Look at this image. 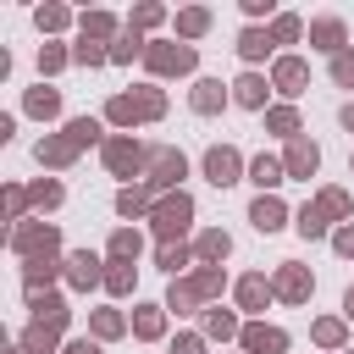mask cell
<instances>
[{"mask_svg":"<svg viewBox=\"0 0 354 354\" xmlns=\"http://www.w3.org/2000/svg\"><path fill=\"white\" fill-rule=\"evenodd\" d=\"M111 116H116V122H138V116H160V94H122V100H111Z\"/></svg>","mask_w":354,"mask_h":354,"instance_id":"1","label":"cell"},{"mask_svg":"<svg viewBox=\"0 0 354 354\" xmlns=\"http://www.w3.org/2000/svg\"><path fill=\"white\" fill-rule=\"evenodd\" d=\"M205 171H210L216 188H227V183H238V155H232V149H210V155H205Z\"/></svg>","mask_w":354,"mask_h":354,"instance_id":"2","label":"cell"},{"mask_svg":"<svg viewBox=\"0 0 354 354\" xmlns=\"http://www.w3.org/2000/svg\"><path fill=\"white\" fill-rule=\"evenodd\" d=\"M149 61H155V72H188L194 66V50L188 44H177V50L166 44V50H149Z\"/></svg>","mask_w":354,"mask_h":354,"instance_id":"3","label":"cell"},{"mask_svg":"<svg viewBox=\"0 0 354 354\" xmlns=\"http://www.w3.org/2000/svg\"><path fill=\"white\" fill-rule=\"evenodd\" d=\"M155 221H160V232H183V221H188V199H183V194L166 199V205L155 210Z\"/></svg>","mask_w":354,"mask_h":354,"instance_id":"4","label":"cell"},{"mask_svg":"<svg viewBox=\"0 0 354 354\" xmlns=\"http://www.w3.org/2000/svg\"><path fill=\"white\" fill-rule=\"evenodd\" d=\"M243 343H249L254 354H282V343H288V337H282V332H271V326H249V337H243Z\"/></svg>","mask_w":354,"mask_h":354,"instance_id":"5","label":"cell"},{"mask_svg":"<svg viewBox=\"0 0 354 354\" xmlns=\"http://www.w3.org/2000/svg\"><path fill=\"white\" fill-rule=\"evenodd\" d=\"M288 171H293V177H310V171H315V144L299 138V144L288 149Z\"/></svg>","mask_w":354,"mask_h":354,"instance_id":"6","label":"cell"},{"mask_svg":"<svg viewBox=\"0 0 354 354\" xmlns=\"http://www.w3.org/2000/svg\"><path fill=\"white\" fill-rule=\"evenodd\" d=\"M277 293H282V299H304V293H310V277H304L299 266H288V271L277 277Z\"/></svg>","mask_w":354,"mask_h":354,"instance_id":"7","label":"cell"},{"mask_svg":"<svg viewBox=\"0 0 354 354\" xmlns=\"http://www.w3.org/2000/svg\"><path fill=\"white\" fill-rule=\"evenodd\" d=\"M171 177H183V155L160 149V155H155V183H171Z\"/></svg>","mask_w":354,"mask_h":354,"instance_id":"8","label":"cell"},{"mask_svg":"<svg viewBox=\"0 0 354 354\" xmlns=\"http://www.w3.org/2000/svg\"><path fill=\"white\" fill-rule=\"evenodd\" d=\"M254 227H260V232L282 227V205H277V199H260V205H254Z\"/></svg>","mask_w":354,"mask_h":354,"instance_id":"9","label":"cell"},{"mask_svg":"<svg viewBox=\"0 0 354 354\" xmlns=\"http://www.w3.org/2000/svg\"><path fill=\"white\" fill-rule=\"evenodd\" d=\"M238 50H243V55H249V61H260V55H266V50H271V39H266V33H254V28H249V33H243V39H238Z\"/></svg>","mask_w":354,"mask_h":354,"instance_id":"10","label":"cell"},{"mask_svg":"<svg viewBox=\"0 0 354 354\" xmlns=\"http://www.w3.org/2000/svg\"><path fill=\"white\" fill-rule=\"evenodd\" d=\"M277 83H282L288 94H299V83H304V66H299V61H282V66H277Z\"/></svg>","mask_w":354,"mask_h":354,"instance_id":"11","label":"cell"},{"mask_svg":"<svg viewBox=\"0 0 354 354\" xmlns=\"http://www.w3.org/2000/svg\"><path fill=\"white\" fill-rule=\"evenodd\" d=\"M254 183H260V188H277V183H282V166L260 155V160H254Z\"/></svg>","mask_w":354,"mask_h":354,"instance_id":"12","label":"cell"},{"mask_svg":"<svg viewBox=\"0 0 354 354\" xmlns=\"http://www.w3.org/2000/svg\"><path fill=\"white\" fill-rule=\"evenodd\" d=\"M315 44H321V50H337V44H343V28H337V22H315Z\"/></svg>","mask_w":354,"mask_h":354,"instance_id":"13","label":"cell"},{"mask_svg":"<svg viewBox=\"0 0 354 354\" xmlns=\"http://www.w3.org/2000/svg\"><path fill=\"white\" fill-rule=\"evenodd\" d=\"M238 100H243V105H260V100H266V83H260V77H238Z\"/></svg>","mask_w":354,"mask_h":354,"instance_id":"14","label":"cell"},{"mask_svg":"<svg viewBox=\"0 0 354 354\" xmlns=\"http://www.w3.org/2000/svg\"><path fill=\"white\" fill-rule=\"evenodd\" d=\"M194 105H199V111H216V105H221V83H199V88H194Z\"/></svg>","mask_w":354,"mask_h":354,"instance_id":"15","label":"cell"},{"mask_svg":"<svg viewBox=\"0 0 354 354\" xmlns=\"http://www.w3.org/2000/svg\"><path fill=\"white\" fill-rule=\"evenodd\" d=\"M28 111L50 116V111H55V88H33V94H28Z\"/></svg>","mask_w":354,"mask_h":354,"instance_id":"16","label":"cell"},{"mask_svg":"<svg viewBox=\"0 0 354 354\" xmlns=\"http://www.w3.org/2000/svg\"><path fill=\"white\" fill-rule=\"evenodd\" d=\"M321 227H326V221H321V205H315V210L304 205V210H299V232H304V238H315Z\"/></svg>","mask_w":354,"mask_h":354,"instance_id":"17","label":"cell"},{"mask_svg":"<svg viewBox=\"0 0 354 354\" xmlns=\"http://www.w3.org/2000/svg\"><path fill=\"white\" fill-rule=\"evenodd\" d=\"M138 160V144H111V166H133Z\"/></svg>","mask_w":354,"mask_h":354,"instance_id":"18","label":"cell"},{"mask_svg":"<svg viewBox=\"0 0 354 354\" xmlns=\"http://www.w3.org/2000/svg\"><path fill=\"white\" fill-rule=\"evenodd\" d=\"M199 254H205V260H216V254H227V238H221V232H210V238L199 243Z\"/></svg>","mask_w":354,"mask_h":354,"instance_id":"19","label":"cell"},{"mask_svg":"<svg viewBox=\"0 0 354 354\" xmlns=\"http://www.w3.org/2000/svg\"><path fill=\"white\" fill-rule=\"evenodd\" d=\"M260 299H266V282H260V277H249V282H243V304H249V310H254V304H260Z\"/></svg>","mask_w":354,"mask_h":354,"instance_id":"20","label":"cell"},{"mask_svg":"<svg viewBox=\"0 0 354 354\" xmlns=\"http://www.w3.org/2000/svg\"><path fill=\"white\" fill-rule=\"evenodd\" d=\"M332 77H337V83H354V55H337V61H332Z\"/></svg>","mask_w":354,"mask_h":354,"instance_id":"21","label":"cell"},{"mask_svg":"<svg viewBox=\"0 0 354 354\" xmlns=\"http://www.w3.org/2000/svg\"><path fill=\"white\" fill-rule=\"evenodd\" d=\"M72 277H77V282H94V260L77 254V260H72Z\"/></svg>","mask_w":354,"mask_h":354,"instance_id":"22","label":"cell"},{"mask_svg":"<svg viewBox=\"0 0 354 354\" xmlns=\"http://www.w3.org/2000/svg\"><path fill=\"white\" fill-rule=\"evenodd\" d=\"M138 332H144V337H155V332H160V315H155V310H144V315H138Z\"/></svg>","mask_w":354,"mask_h":354,"instance_id":"23","label":"cell"},{"mask_svg":"<svg viewBox=\"0 0 354 354\" xmlns=\"http://www.w3.org/2000/svg\"><path fill=\"white\" fill-rule=\"evenodd\" d=\"M61 22H66V11H55V6H50V11H39V28H61Z\"/></svg>","mask_w":354,"mask_h":354,"instance_id":"24","label":"cell"},{"mask_svg":"<svg viewBox=\"0 0 354 354\" xmlns=\"http://www.w3.org/2000/svg\"><path fill=\"white\" fill-rule=\"evenodd\" d=\"M205 28V11H183V33H199Z\"/></svg>","mask_w":354,"mask_h":354,"instance_id":"25","label":"cell"},{"mask_svg":"<svg viewBox=\"0 0 354 354\" xmlns=\"http://www.w3.org/2000/svg\"><path fill=\"white\" fill-rule=\"evenodd\" d=\"M271 127L277 133H293V111H271Z\"/></svg>","mask_w":354,"mask_h":354,"instance_id":"26","label":"cell"},{"mask_svg":"<svg viewBox=\"0 0 354 354\" xmlns=\"http://www.w3.org/2000/svg\"><path fill=\"white\" fill-rule=\"evenodd\" d=\"M337 249H343V254H354V227H348V232H337Z\"/></svg>","mask_w":354,"mask_h":354,"instance_id":"27","label":"cell"},{"mask_svg":"<svg viewBox=\"0 0 354 354\" xmlns=\"http://www.w3.org/2000/svg\"><path fill=\"white\" fill-rule=\"evenodd\" d=\"M177 354H199V337H183V343H177Z\"/></svg>","mask_w":354,"mask_h":354,"instance_id":"28","label":"cell"},{"mask_svg":"<svg viewBox=\"0 0 354 354\" xmlns=\"http://www.w3.org/2000/svg\"><path fill=\"white\" fill-rule=\"evenodd\" d=\"M343 122H348V127H354V105H348V111H343Z\"/></svg>","mask_w":354,"mask_h":354,"instance_id":"29","label":"cell"},{"mask_svg":"<svg viewBox=\"0 0 354 354\" xmlns=\"http://www.w3.org/2000/svg\"><path fill=\"white\" fill-rule=\"evenodd\" d=\"M348 310H354V288H348Z\"/></svg>","mask_w":354,"mask_h":354,"instance_id":"30","label":"cell"}]
</instances>
